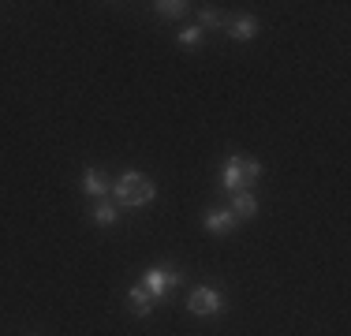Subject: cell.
<instances>
[{
    "label": "cell",
    "mask_w": 351,
    "mask_h": 336,
    "mask_svg": "<svg viewBox=\"0 0 351 336\" xmlns=\"http://www.w3.org/2000/svg\"><path fill=\"white\" fill-rule=\"evenodd\" d=\"M224 30H228L232 41H243V45H247V41L258 38V19H254V15H236V19H228V27H224Z\"/></svg>",
    "instance_id": "277c9868"
},
{
    "label": "cell",
    "mask_w": 351,
    "mask_h": 336,
    "mask_svg": "<svg viewBox=\"0 0 351 336\" xmlns=\"http://www.w3.org/2000/svg\"><path fill=\"white\" fill-rule=\"evenodd\" d=\"M239 180H243V191L254 187V183L262 180V165H258L254 157H239Z\"/></svg>",
    "instance_id": "8fae6325"
},
{
    "label": "cell",
    "mask_w": 351,
    "mask_h": 336,
    "mask_svg": "<svg viewBox=\"0 0 351 336\" xmlns=\"http://www.w3.org/2000/svg\"><path fill=\"white\" fill-rule=\"evenodd\" d=\"M187 310L195 317H221L224 314V299L217 288H195L187 299Z\"/></svg>",
    "instance_id": "7a4b0ae2"
},
{
    "label": "cell",
    "mask_w": 351,
    "mask_h": 336,
    "mask_svg": "<svg viewBox=\"0 0 351 336\" xmlns=\"http://www.w3.org/2000/svg\"><path fill=\"white\" fill-rule=\"evenodd\" d=\"M221 27H228V19H224L221 12H213V8H202V12H198V30H221Z\"/></svg>",
    "instance_id": "7c38bea8"
},
{
    "label": "cell",
    "mask_w": 351,
    "mask_h": 336,
    "mask_svg": "<svg viewBox=\"0 0 351 336\" xmlns=\"http://www.w3.org/2000/svg\"><path fill=\"white\" fill-rule=\"evenodd\" d=\"M90 221H94L97 228H112V224L120 221V206H116L112 198H101L94 206V213H90Z\"/></svg>",
    "instance_id": "52a82bcc"
},
{
    "label": "cell",
    "mask_w": 351,
    "mask_h": 336,
    "mask_svg": "<svg viewBox=\"0 0 351 336\" xmlns=\"http://www.w3.org/2000/svg\"><path fill=\"white\" fill-rule=\"evenodd\" d=\"M183 284V269H176V265H149L146 273H142V288L149 291V299H165L172 288H180Z\"/></svg>",
    "instance_id": "6da1fadb"
},
{
    "label": "cell",
    "mask_w": 351,
    "mask_h": 336,
    "mask_svg": "<svg viewBox=\"0 0 351 336\" xmlns=\"http://www.w3.org/2000/svg\"><path fill=\"white\" fill-rule=\"evenodd\" d=\"M128 302H131V314H135V317H149V314H154V299H149V291L142 288V284H135V288L128 291Z\"/></svg>",
    "instance_id": "9c48e42d"
},
{
    "label": "cell",
    "mask_w": 351,
    "mask_h": 336,
    "mask_svg": "<svg viewBox=\"0 0 351 336\" xmlns=\"http://www.w3.org/2000/svg\"><path fill=\"white\" fill-rule=\"evenodd\" d=\"M154 12L161 15V19H183V15L191 12V4H187V0H157Z\"/></svg>",
    "instance_id": "30bf717a"
},
{
    "label": "cell",
    "mask_w": 351,
    "mask_h": 336,
    "mask_svg": "<svg viewBox=\"0 0 351 336\" xmlns=\"http://www.w3.org/2000/svg\"><path fill=\"white\" fill-rule=\"evenodd\" d=\"M232 217H236V221H254V213H258V198L250 195V191H236V195H232Z\"/></svg>",
    "instance_id": "8992f818"
},
{
    "label": "cell",
    "mask_w": 351,
    "mask_h": 336,
    "mask_svg": "<svg viewBox=\"0 0 351 336\" xmlns=\"http://www.w3.org/2000/svg\"><path fill=\"white\" fill-rule=\"evenodd\" d=\"M176 45H180V49H198V45H202V30H198V27H183L180 34H176Z\"/></svg>",
    "instance_id": "4fadbf2b"
},
{
    "label": "cell",
    "mask_w": 351,
    "mask_h": 336,
    "mask_svg": "<svg viewBox=\"0 0 351 336\" xmlns=\"http://www.w3.org/2000/svg\"><path fill=\"white\" fill-rule=\"evenodd\" d=\"M79 187H82V195H86V198H97V202L108 198V180L97 172V168H86V172H82Z\"/></svg>",
    "instance_id": "5b68a950"
},
{
    "label": "cell",
    "mask_w": 351,
    "mask_h": 336,
    "mask_svg": "<svg viewBox=\"0 0 351 336\" xmlns=\"http://www.w3.org/2000/svg\"><path fill=\"white\" fill-rule=\"evenodd\" d=\"M236 217H232V209H221V206H213V209H206L202 213V228L206 232H213V235H228L232 228H236Z\"/></svg>",
    "instance_id": "3957f363"
},
{
    "label": "cell",
    "mask_w": 351,
    "mask_h": 336,
    "mask_svg": "<svg viewBox=\"0 0 351 336\" xmlns=\"http://www.w3.org/2000/svg\"><path fill=\"white\" fill-rule=\"evenodd\" d=\"M239 157H243V154H228V161H224V172H221V187L228 191V195L243 191V180H239Z\"/></svg>",
    "instance_id": "ba28073f"
}]
</instances>
